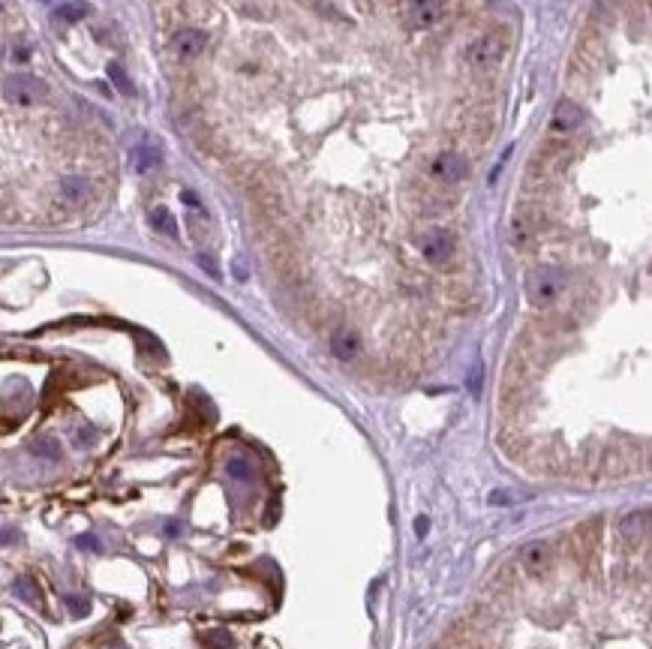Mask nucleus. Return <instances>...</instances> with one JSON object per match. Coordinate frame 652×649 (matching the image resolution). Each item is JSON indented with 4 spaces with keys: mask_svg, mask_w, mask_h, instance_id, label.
I'll use <instances>...</instances> for the list:
<instances>
[{
    "mask_svg": "<svg viewBox=\"0 0 652 649\" xmlns=\"http://www.w3.org/2000/svg\"><path fill=\"white\" fill-rule=\"evenodd\" d=\"M204 45H208V36H204L202 30H196V28L178 30L175 39H171V52H175L178 57H184V61H189V57H199L204 52Z\"/></svg>",
    "mask_w": 652,
    "mask_h": 649,
    "instance_id": "obj_11",
    "label": "nucleus"
},
{
    "mask_svg": "<svg viewBox=\"0 0 652 649\" xmlns=\"http://www.w3.org/2000/svg\"><path fill=\"white\" fill-rule=\"evenodd\" d=\"M45 3H52V0H45Z\"/></svg>",
    "mask_w": 652,
    "mask_h": 649,
    "instance_id": "obj_29",
    "label": "nucleus"
},
{
    "mask_svg": "<svg viewBox=\"0 0 652 649\" xmlns=\"http://www.w3.org/2000/svg\"><path fill=\"white\" fill-rule=\"evenodd\" d=\"M57 193H61V199L67 202L70 208H81V204H87L90 195H94V184L81 175H70L57 184Z\"/></svg>",
    "mask_w": 652,
    "mask_h": 649,
    "instance_id": "obj_9",
    "label": "nucleus"
},
{
    "mask_svg": "<svg viewBox=\"0 0 652 649\" xmlns=\"http://www.w3.org/2000/svg\"><path fill=\"white\" fill-rule=\"evenodd\" d=\"M649 529H652V511L649 508H634L619 520V535H622L625 544L638 547L643 541L649 538Z\"/></svg>",
    "mask_w": 652,
    "mask_h": 649,
    "instance_id": "obj_6",
    "label": "nucleus"
},
{
    "mask_svg": "<svg viewBox=\"0 0 652 649\" xmlns=\"http://www.w3.org/2000/svg\"><path fill=\"white\" fill-rule=\"evenodd\" d=\"M30 451H34L36 457H43V460H61V442L52 439V436H39L34 445H30Z\"/></svg>",
    "mask_w": 652,
    "mask_h": 649,
    "instance_id": "obj_17",
    "label": "nucleus"
},
{
    "mask_svg": "<svg viewBox=\"0 0 652 649\" xmlns=\"http://www.w3.org/2000/svg\"><path fill=\"white\" fill-rule=\"evenodd\" d=\"M15 595H19V598H24V602H28V604H39V598H43V595H39V586H36V580H30V577H19V580H15Z\"/></svg>",
    "mask_w": 652,
    "mask_h": 649,
    "instance_id": "obj_18",
    "label": "nucleus"
},
{
    "mask_svg": "<svg viewBox=\"0 0 652 649\" xmlns=\"http://www.w3.org/2000/svg\"><path fill=\"white\" fill-rule=\"evenodd\" d=\"M109 76H112V81L118 85V90L120 94H133V81L127 78V72H123L118 63H109Z\"/></svg>",
    "mask_w": 652,
    "mask_h": 649,
    "instance_id": "obj_21",
    "label": "nucleus"
},
{
    "mask_svg": "<svg viewBox=\"0 0 652 649\" xmlns=\"http://www.w3.org/2000/svg\"><path fill=\"white\" fill-rule=\"evenodd\" d=\"M445 12H448V3L445 0H409L406 3V21L415 30H430L436 28Z\"/></svg>",
    "mask_w": 652,
    "mask_h": 649,
    "instance_id": "obj_5",
    "label": "nucleus"
},
{
    "mask_svg": "<svg viewBox=\"0 0 652 649\" xmlns=\"http://www.w3.org/2000/svg\"><path fill=\"white\" fill-rule=\"evenodd\" d=\"M331 352H334V358H340V361H355L361 355V340H358V334L349 331V328H340V331H334L331 334Z\"/></svg>",
    "mask_w": 652,
    "mask_h": 649,
    "instance_id": "obj_13",
    "label": "nucleus"
},
{
    "mask_svg": "<svg viewBox=\"0 0 652 649\" xmlns=\"http://www.w3.org/2000/svg\"><path fill=\"white\" fill-rule=\"evenodd\" d=\"M469 385H472V391L478 394V385H481V364H475V373H472V382Z\"/></svg>",
    "mask_w": 652,
    "mask_h": 649,
    "instance_id": "obj_27",
    "label": "nucleus"
},
{
    "mask_svg": "<svg viewBox=\"0 0 652 649\" xmlns=\"http://www.w3.org/2000/svg\"><path fill=\"white\" fill-rule=\"evenodd\" d=\"M204 643H208L211 649H232V646H235V643H232V635H229V631H222V628L208 631V635H204Z\"/></svg>",
    "mask_w": 652,
    "mask_h": 649,
    "instance_id": "obj_20",
    "label": "nucleus"
},
{
    "mask_svg": "<svg viewBox=\"0 0 652 649\" xmlns=\"http://www.w3.org/2000/svg\"><path fill=\"white\" fill-rule=\"evenodd\" d=\"M166 535H169V538H178V535H180V523L169 520V523H166Z\"/></svg>",
    "mask_w": 652,
    "mask_h": 649,
    "instance_id": "obj_26",
    "label": "nucleus"
},
{
    "mask_svg": "<svg viewBox=\"0 0 652 649\" xmlns=\"http://www.w3.org/2000/svg\"><path fill=\"white\" fill-rule=\"evenodd\" d=\"M3 100L10 105H19V109H34V105L48 100V85L43 78L30 76V72H12V76L3 78Z\"/></svg>",
    "mask_w": 652,
    "mask_h": 649,
    "instance_id": "obj_2",
    "label": "nucleus"
},
{
    "mask_svg": "<svg viewBox=\"0 0 652 649\" xmlns=\"http://www.w3.org/2000/svg\"><path fill=\"white\" fill-rule=\"evenodd\" d=\"M505 54H508V43H505V36H499V34H484L466 48L469 67H475L478 72L496 70L499 63L505 61Z\"/></svg>",
    "mask_w": 652,
    "mask_h": 649,
    "instance_id": "obj_3",
    "label": "nucleus"
},
{
    "mask_svg": "<svg viewBox=\"0 0 652 649\" xmlns=\"http://www.w3.org/2000/svg\"><path fill=\"white\" fill-rule=\"evenodd\" d=\"M427 532H430V517H418V520H415V535L424 538Z\"/></svg>",
    "mask_w": 652,
    "mask_h": 649,
    "instance_id": "obj_25",
    "label": "nucleus"
},
{
    "mask_svg": "<svg viewBox=\"0 0 652 649\" xmlns=\"http://www.w3.org/2000/svg\"><path fill=\"white\" fill-rule=\"evenodd\" d=\"M151 228L156 235H166V237H178V223H175V217H171V211L169 208H154L151 211Z\"/></svg>",
    "mask_w": 652,
    "mask_h": 649,
    "instance_id": "obj_15",
    "label": "nucleus"
},
{
    "mask_svg": "<svg viewBox=\"0 0 652 649\" xmlns=\"http://www.w3.org/2000/svg\"><path fill=\"white\" fill-rule=\"evenodd\" d=\"M433 175L439 180H445V184H460V180L469 175V162L454 151L439 153V157L433 160Z\"/></svg>",
    "mask_w": 652,
    "mask_h": 649,
    "instance_id": "obj_8",
    "label": "nucleus"
},
{
    "mask_svg": "<svg viewBox=\"0 0 652 649\" xmlns=\"http://www.w3.org/2000/svg\"><path fill=\"white\" fill-rule=\"evenodd\" d=\"M76 544H78V547H85V550H96V553H100V541H96L94 535H78Z\"/></svg>",
    "mask_w": 652,
    "mask_h": 649,
    "instance_id": "obj_23",
    "label": "nucleus"
},
{
    "mask_svg": "<svg viewBox=\"0 0 652 649\" xmlns=\"http://www.w3.org/2000/svg\"><path fill=\"white\" fill-rule=\"evenodd\" d=\"M580 123H583L580 105H574L571 100H559V103H556V109H553V118H550V129H553V133L568 136V133H574Z\"/></svg>",
    "mask_w": 652,
    "mask_h": 649,
    "instance_id": "obj_10",
    "label": "nucleus"
},
{
    "mask_svg": "<svg viewBox=\"0 0 652 649\" xmlns=\"http://www.w3.org/2000/svg\"><path fill=\"white\" fill-rule=\"evenodd\" d=\"M87 12H90V6L85 3V0H72V3H63V6H57V10H54V19H57V21H67V24H72V21H81Z\"/></svg>",
    "mask_w": 652,
    "mask_h": 649,
    "instance_id": "obj_16",
    "label": "nucleus"
},
{
    "mask_svg": "<svg viewBox=\"0 0 652 649\" xmlns=\"http://www.w3.org/2000/svg\"><path fill=\"white\" fill-rule=\"evenodd\" d=\"M565 286H568V277H565L562 268L538 265V268H532L529 274H526L523 292H526V301H529L532 307H550V304L559 301V295L565 292Z\"/></svg>",
    "mask_w": 652,
    "mask_h": 649,
    "instance_id": "obj_1",
    "label": "nucleus"
},
{
    "mask_svg": "<svg viewBox=\"0 0 652 649\" xmlns=\"http://www.w3.org/2000/svg\"><path fill=\"white\" fill-rule=\"evenodd\" d=\"M226 472H229V478H235V481H250L253 478V466L246 463L244 457H229Z\"/></svg>",
    "mask_w": 652,
    "mask_h": 649,
    "instance_id": "obj_19",
    "label": "nucleus"
},
{
    "mask_svg": "<svg viewBox=\"0 0 652 649\" xmlns=\"http://www.w3.org/2000/svg\"><path fill=\"white\" fill-rule=\"evenodd\" d=\"M6 12V0H0V15H3Z\"/></svg>",
    "mask_w": 652,
    "mask_h": 649,
    "instance_id": "obj_28",
    "label": "nucleus"
},
{
    "mask_svg": "<svg viewBox=\"0 0 652 649\" xmlns=\"http://www.w3.org/2000/svg\"><path fill=\"white\" fill-rule=\"evenodd\" d=\"M535 237V226L526 213H514L511 217V244L514 246H526Z\"/></svg>",
    "mask_w": 652,
    "mask_h": 649,
    "instance_id": "obj_14",
    "label": "nucleus"
},
{
    "mask_svg": "<svg viewBox=\"0 0 652 649\" xmlns=\"http://www.w3.org/2000/svg\"><path fill=\"white\" fill-rule=\"evenodd\" d=\"M418 253L427 265L445 268V265H451L454 253H457V241H454V235L448 228H430V232H424L418 237Z\"/></svg>",
    "mask_w": 652,
    "mask_h": 649,
    "instance_id": "obj_4",
    "label": "nucleus"
},
{
    "mask_svg": "<svg viewBox=\"0 0 652 649\" xmlns=\"http://www.w3.org/2000/svg\"><path fill=\"white\" fill-rule=\"evenodd\" d=\"M520 565L526 568V574L532 577H544L550 571V547L547 541H529L520 550Z\"/></svg>",
    "mask_w": 652,
    "mask_h": 649,
    "instance_id": "obj_7",
    "label": "nucleus"
},
{
    "mask_svg": "<svg viewBox=\"0 0 652 649\" xmlns=\"http://www.w3.org/2000/svg\"><path fill=\"white\" fill-rule=\"evenodd\" d=\"M199 265H202L204 270H208L213 280H220V270H217V265H213V259H211V256H199Z\"/></svg>",
    "mask_w": 652,
    "mask_h": 649,
    "instance_id": "obj_24",
    "label": "nucleus"
},
{
    "mask_svg": "<svg viewBox=\"0 0 652 649\" xmlns=\"http://www.w3.org/2000/svg\"><path fill=\"white\" fill-rule=\"evenodd\" d=\"M67 604H70V613H72V616H78V619H81V616H87V613H90L87 598H76V595H70V598H67Z\"/></svg>",
    "mask_w": 652,
    "mask_h": 649,
    "instance_id": "obj_22",
    "label": "nucleus"
},
{
    "mask_svg": "<svg viewBox=\"0 0 652 649\" xmlns=\"http://www.w3.org/2000/svg\"><path fill=\"white\" fill-rule=\"evenodd\" d=\"M133 169L138 171V175H147V171H154V169H160V162H162V147L154 142V138H147V142H142L138 147H133Z\"/></svg>",
    "mask_w": 652,
    "mask_h": 649,
    "instance_id": "obj_12",
    "label": "nucleus"
}]
</instances>
